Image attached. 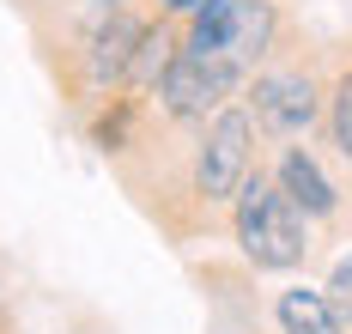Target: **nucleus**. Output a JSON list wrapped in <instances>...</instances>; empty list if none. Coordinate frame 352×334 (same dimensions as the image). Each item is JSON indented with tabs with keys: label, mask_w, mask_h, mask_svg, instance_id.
<instances>
[{
	"label": "nucleus",
	"mask_w": 352,
	"mask_h": 334,
	"mask_svg": "<svg viewBox=\"0 0 352 334\" xmlns=\"http://www.w3.org/2000/svg\"><path fill=\"white\" fill-rule=\"evenodd\" d=\"M267 37H274V6H267V0H237L225 55H231V61H255V55L267 49Z\"/></svg>",
	"instance_id": "8"
},
{
	"label": "nucleus",
	"mask_w": 352,
	"mask_h": 334,
	"mask_svg": "<svg viewBox=\"0 0 352 334\" xmlns=\"http://www.w3.org/2000/svg\"><path fill=\"white\" fill-rule=\"evenodd\" d=\"M255 115L274 128V134H298L316 122V85L304 74H267L255 85Z\"/></svg>",
	"instance_id": "4"
},
{
	"label": "nucleus",
	"mask_w": 352,
	"mask_h": 334,
	"mask_svg": "<svg viewBox=\"0 0 352 334\" xmlns=\"http://www.w3.org/2000/svg\"><path fill=\"white\" fill-rule=\"evenodd\" d=\"M237 243L255 267H298L304 261V207L285 194L280 183H267L261 170L237 188Z\"/></svg>",
	"instance_id": "1"
},
{
	"label": "nucleus",
	"mask_w": 352,
	"mask_h": 334,
	"mask_svg": "<svg viewBox=\"0 0 352 334\" xmlns=\"http://www.w3.org/2000/svg\"><path fill=\"white\" fill-rule=\"evenodd\" d=\"M164 6H170V12H188V6H201V0H164Z\"/></svg>",
	"instance_id": "13"
},
{
	"label": "nucleus",
	"mask_w": 352,
	"mask_h": 334,
	"mask_svg": "<svg viewBox=\"0 0 352 334\" xmlns=\"http://www.w3.org/2000/svg\"><path fill=\"white\" fill-rule=\"evenodd\" d=\"M237 74H243V61H231V55H176L158 91H164L170 115H207L237 91Z\"/></svg>",
	"instance_id": "3"
},
{
	"label": "nucleus",
	"mask_w": 352,
	"mask_h": 334,
	"mask_svg": "<svg viewBox=\"0 0 352 334\" xmlns=\"http://www.w3.org/2000/svg\"><path fill=\"white\" fill-rule=\"evenodd\" d=\"M249 140H255V122L243 110H219V122L201 140V158H195V188L207 201H231L249 183Z\"/></svg>",
	"instance_id": "2"
},
{
	"label": "nucleus",
	"mask_w": 352,
	"mask_h": 334,
	"mask_svg": "<svg viewBox=\"0 0 352 334\" xmlns=\"http://www.w3.org/2000/svg\"><path fill=\"white\" fill-rule=\"evenodd\" d=\"M280 188L304 207V213H310V219H328V213H334V183L322 177V164L310 158V152L292 146V152L280 158Z\"/></svg>",
	"instance_id": "5"
},
{
	"label": "nucleus",
	"mask_w": 352,
	"mask_h": 334,
	"mask_svg": "<svg viewBox=\"0 0 352 334\" xmlns=\"http://www.w3.org/2000/svg\"><path fill=\"white\" fill-rule=\"evenodd\" d=\"M140 25L128 19V12H109L104 25H98V37H91V74L98 79H122L134 67V49H140Z\"/></svg>",
	"instance_id": "6"
},
{
	"label": "nucleus",
	"mask_w": 352,
	"mask_h": 334,
	"mask_svg": "<svg viewBox=\"0 0 352 334\" xmlns=\"http://www.w3.org/2000/svg\"><path fill=\"white\" fill-rule=\"evenodd\" d=\"M328 304L340 310V322H352V256L334 261V274H328Z\"/></svg>",
	"instance_id": "12"
},
{
	"label": "nucleus",
	"mask_w": 352,
	"mask_h": 334,
	"mask_svg": "<svg viewBox=\"0 0 352 334\" xmlns=\"http://www.w3.org/2000/svg\"><path fill=\"white\" fill-rule=\"evenodd\" d=\"M334 146L352 158V74L334 85Z\"/></svg>",
	"instance_id": "11"
},
{
	"label": "nucleus",
	"mask_w": 352,
	"mask_h": 334,
	"mask_svg": "<svg viewBox=\"0 0 352 334\" xmlns=\"http://www.w3.org/2000/svg\"><path fill=\"white\" fill-rule=\"evenodd\" d=\"M231 19H237V0H207V6L195 12L188 55H225V43H231Z\"/></svg>",
	"instance_id": "9"
},
{
	"label": "nucleus",
	"mask_w": 352,
	"mask_h": 334,
	"mask_svg": "<svg viewBox=\"0 0 352 334\" xmlns=\"http://www.w3.org/2000/svg\"><path fill=\"white\" fill-rule=\"evenodd\" d=\"M274 316H280L285 334H340V329H346V322H340V310L328 304V292H304V286L280 292Z\"/></svg>",
	"instance_id": "7"
},
{
	"label": "nucleus",
	"mask_w": 352,
	"mask_h": 334,
	"mask_svg": "<svg viewBox=\"0 0 352 334\" xmlns=\"http://www.w3.org/2000/svg\"><path fill=\"white\" fill-rule=\"evenodd\" d=\"M176 67V37L170 31H146L140 49H134V67H128V79L134 85H164V74Z\"/></svg>",
	"instance_id": "10"
}]
</instances>
